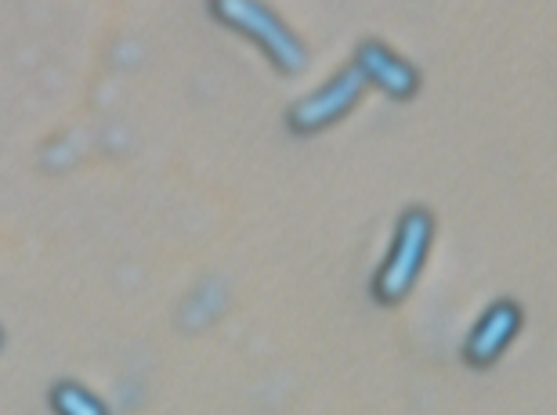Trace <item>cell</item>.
I'll return each mask as SVG.
<instances>
[{
	"label": "cell",
	"mask_w": 557,
	"mask_h": 415,
	"mask_svg": "<svg viewBox=\"0 0 557 415\" xmlns=\"http://www.w3.org/2000/svg\"><path fill=\"white\" fill-rule=\"evenodd\" d=\"M207 15L243 40H250L264 59L275 65V73L297 76L308 65V43L297 37V29L278 15L269 0H207Z\"/></svg>",
	"instance_id": "cell-1"
},
{
	"label": "cell",
	"mask_w": 557,
	"mask_h": 415,
	"mask_svg": "<svg viewBox=\"0 0 557 415\" xmlns=\"http://www.w3.org/2000/svg\"><path fill=\"white\" fill-rule=\"evenodd\" d=\"M434 246V213L428 206H406L398 213L392 246H387L381 267H376L370 293L381 307H398L413 293L431 261Z\"/></svg>",
	"instance_id": "cell-2"
},
{
	"label": "cell",
	"mask_w": 557,
	"mask_h": 415,
	"mask_svg": "<svg viewBox=\"0 0 557 415\" xmlns=\"http://www.w3.org/2000/svg\"><path fill=\"white\" fill-rule=\"evenodd\" d=\"M366 91H370V87H366L362 73L355 70L351 62L341 65L326 84H319L315 91L297 98V102L286 109V127L294 130L297 138H311V134L337 127V123H344L359 109Z\"/></svg>",
	"instance_id": "cell-3"
},
{
	"label": "cell",
	"mask_w": 557,
	"mask_h": 415,
	"mask_svg": "<svg viewBox=\"0 0 557 415\" xmlns=\"http://www.w3.org/2000/svg\"><path fill=\"white\" fill-rule=\"evenodd\" d=\"M521 325H525V311H521L518 300L499 297L493 300L482 314L474 318V325L467 329L463 340V362L471 368H493L499 357L507 354V347L521 336Z\"/></svg>",
	"instance_id": "cell-4"
},
{
	"label": "cell",
	"mask_w": 557,
	"mask_h": 415,
	"mask_svg": "<svg viewBox=\"0 0 557 415\" xmlns=\"http://www.w3.org/2000/svg\"><path fill=\"white\" fill-rule=\"evenodd\" d=\"M351 65L362 73L366 87H376V91L384 98H392V102H413L420 95V84H423L420 70L406 54L387 48L384 40H373V37L362 40L359 48H355Z\"/></svg>",
	"instance_id": "cell-5"
},
{
	"label": "cell",
	"mask_w": 557,
	"mask_h": 415,
	"mask_svg": "<svg viewBox=\"0 0 557 415\" xmlns=\"http://www.w3.org/2000/svg\"><path fill=\"white\" fill-rule=\"evenodd\" d=\"M48 408L51 415H113L91 387L76 383V379H59L48 387Z\"/></svg>",
	"instance_id": "cell-6"
},
{
	"label": "cell",
	"mask_w": 557,
	"mask_h": 415,
	"mask_svg": "<svg viewBox=\"0 0 557 415\" xmlns=\"http://www.w3.org/2000/svg\"><path fill=\"white\" fill-rule=\"evenodd\" d=\"M0 347H4V329H0Z\"/></svg>",
	"instance_id": "cell-7"
}]
</instances>
